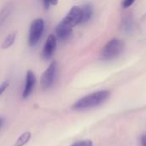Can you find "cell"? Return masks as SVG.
Masks as SVG:
<instances>
[{
    "label": "cell",
    "mask_w": 146,
    "mask_h": 146,
    "mask_svg": "<svg viewBox=\"0 0 146 146\" xmlns=\"http://www.w3.org/2000/svg\"><path fill=\"white\" fill-rule=\"evenodd\" d=\"M15 38H16V33H13L9 34L4 38V40H3V42L2 44V48L3 49H8V48H9L15 43Z\"/></svg>",
    "instance_id": "cell-11"
},
{
    "label": "cell",
    "mask_w": 146,
    "mask_h": 146,
    "mask_svg": "<svg viewBox=\"0 0 146 146\" xmlns=\"http://www.w3.org/2000/svg\"><path fill=\"white\" fill-rule=\"evenodd\" d=\"M81 9H82V23H84L91 19L92 15V8L91 5L86 4L83 8H81Z\"/></svg>",
    "instance_id": "cell-9"
},
{
    "label": "cell",
    "mask_w": 146,
    "mask_h": 146,
    "mask_svg": "<svg viewBox=\"0 0 146 146\" xmlns=\"http://www.w3.org/2000/svg\"><path fill=\"white\" fill-rule=\"evenodd\" d=\"M36 83V78L33 71L28 70L26 75V81H25V86L22 92V98L24 99L27 98L33 92L34 86Z\"/></svg>",
    "instance_id": "cell-7"
},
{
    "label": "cell",
    "mask_w": 146,
    "mask_h": 146,
    "mask_svg": "<svg viewBox=\"0 0 146 146\" xmlns=\"http://www.w3.org/2000/svg\"><path fill=\"white\" fill-rule=\"evenodd\" d=\"M10 10H11V6L10 5H6L3 9L2 11L0 12V27L1 25L5 21L6 18L8 17V15H9L10 13Z\"/></svg>",
    "instance_id": "cell-12"
},
{
    "label": "cell",
    "mask_w": 146,
    "mask_h": 146,
    "mask_svg": "<svg viewBox=\"0 0 146 146\" xmlns=\"http://www.w3.org/2000/svg\"><path fill=\"white\" fill-rule=\"evenodd\" d=\"M110 93L109 91H99L83 97L75 102L72 109L74 110H85L98 107L109 99Z\"/></svg>",
    "instance_id": "cell-1"
},
{
    "label": "cell",
    "mask_w": 146,
    "mask_h": 146,
    "mask_svg": "<svg viewBox=\"0 0 146 146\" xmlns=\"http://www.w3.org/2000/svg\"><path fill=\"white\" fill-rule=\"evenodd\" d=\"M141 142H142V145L146 146V134L142 137V140H141Z\"/></svg>",
    "instance_id": "cell-17"
},
{
    "label": "cell",
    "mask_w": 146,
    "mask_h": 146,
    "mask_svg": "<svg viewBox=\"0 0 146 146\" xmlns=\"http://www.w3.org/2000/svg\"><path fill=\"white\" fill-rule=\"evenodd\" d=\"M71 146H93L92 142L91 140H83V141H79L74 144H73Z\"/></svg>",
    "instance_id": "cell-13"
},
{
    "label": "cell",
    "mask_w": 146,
    "mask_h": 146,
    "mask_svg": "<svg viewBox=\"0 0 146 146\" xmlns=\"http://www.w3.org/2000/svg\"><path fill=\"white\" fill-rule=\"evenodd\" d=\"M9 81H4V82H3L1 85H0V97L2 96V94L5 92V90L8 88V86H9Z\"/></svg>",
    "instance_id": "cell-14"
},
{
    "label": "cell",
    "mask_w": 146,
    "mask_h": 146,
    "mask_svg": "<svg viewBox=\"0 0 146 146\" xmlns=\"http://www.w3.org/2000/svg\"><path fill=\"white\" fill-rule=\"evenodd\" d=\"M56 69H57V62H52L42 74L40 85H41V88L44 91L49 90L50 87H52L55 82Z\"/></svg>",
    "instance_id": "cell-4"
},
{
    "label": "cell",
    "mask_w": 146,
    "mask_h": 146,
    "mask_svg": "<svg viewBox=\"0 0 146 146\" xmlns=\"http://www.w3.org/2000/svg\"><path fill=\"white\" fill-rule=\"evenodd\" d=\"M56 38L54 34H50L45 42V44L44 46L43 51H42V57L44 60H50L55 51H56Z\"/></svg>",
    "instance_id": "cell-6"
},
{
    "label": "cell",
    "mask_w": 146,
    "mask_h": 146,
    "mask_svg": "<svg viewBox=\"0 0 146 146\" xmlns=\"http://www.w3.org/2000/svg\"><path fill=\"white\" fill-rule=\"evenodd\" d=\"M44 21L43 19L38 18L32 22L29 29V35H28V44L30 47H33L38 43L44 33Z\"/></svg>",
    "instance_id": "cell-3"
},
{
    "label": "cell",
    "mask_w": 146,
    "mask_h": 146,
    "mask_svg": "<svg viewBox=\"0 0 146 146\" xmlns=\"http://www.w3.org/2000/svg\"><path fill=\"white\" fill-rule=\"evenodd\" d=\"M63 22H65L67 25H68L70 27L74 28L75 26L82 23V9L81 8L78 6H74L69 12L67 14V15L62 20Z\"/></svg>",
    "instance_id": "cell-5"
},
{
    "label": "cell",
    "mask_w": 146,
    "mask_h": 146,
    "mask_svg": "<svg viewBox=\"0 0 146 146\" xmlns=\"http://www.w3.org/2000/svg\"><path fill=\"white\" fill-rule=\"evenodd\" d=\"M31 139V133L30 132H26L22 133L16 140L15 145L13 146H23L25 145Z\"/></svg>",
    "instance_id": "cell-10"
},
{
    "label": "cell",
    "mask_w": 146,
    "mask_h": 146,
    "mask_svg": "<svg viewBox=\"0 0 146 146\" xmlns=\"http://www.w3.org/2000/svg\"><path fill=\"white\" fill-rule=\"evenodd\" d=\"M43 3H44V9H48L50 5V0H43Z\"/></svg>",
    "instance_id": "cell-16"
},
{
    "label": "cell",
    "mask_w": 146,
    "mask_h": 146,
    "mask_svg": "<svg viewBox=\"0 0 146 146\" xmlns=\"http://www.w3.org/2000/svg\"><path fill=\"white\" fill-rule=\"evenodd\" d=\"M73 32V28L64 23L62 21L56 27V35L60 40L68 39Z\"/></svg>",
    "instance_id": "cell-8"
},
{
    "label": "cell",
    "mask_w": 146,
    "mask_h": 146,
    "mask_svg": "<svg viewBox=\"0 0 146 146\" xmlns=\"http://www.w3.org/2000/svg\"><path fill=\"white\" fill-rule=\"evenodd\" d=\"M3 119L2 117H0V128L3 126Z\"/></svg>",
    "instance_id": "cell-18"
},
{
    "label": "cell",
    "mask_w": 146,
    "mask_h": 146,
    "mask_svg": "<svg viewBox=\"0 0 146 146\" xmlns=\"http://www.w3.org/2000/svg\"><path fill=\"white\" fill-rule=\"evenodd\" d=\"M134 2H135V0H123V2H122V7L123 8H128Z\"/></svg>",
    "instance_id": "cell-15"
},
{
    "label": "cell",
    "mask_w": 146,
    "mask_h": 146,
    "mask_svg": "<svg viewBox=\"0 0 146 146\" xmlns=\"http://www.w3.org/2000/svg\"><path fill=\"white\" fill-rule=\"evenodd\" d=\"M124 44L121 40L114 38L107 43L102 51V57L104 60H112L118 56L123 50Z\"/></svg>",
    "instance_id": "cell-2"
}]
</instances>
